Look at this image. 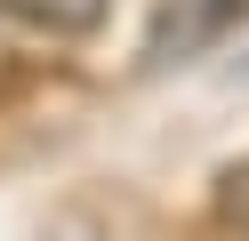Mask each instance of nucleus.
<instances>
[{
    "label": "nucleus",
    "mask_w": 249,
    "mask_h": 241,
    "mask_svg": "<svg viewBox=\"0 0 249 241\" xmlns=\"http://www.w3.org/2000/svg\"><path fill=\"white\" fill-rule=\"evenodd\" d=\"M49 241H105V233H97L89 217H56V225H49Z\"/></svg>",
    "instance_id": "obj_4"
},
{
    "label": "nucleus",
    "mask_w": 249,
    "mask_h": 241,
    "mask_svg": "<svg viewBox=\"0 0 249 241\" xmlns=\"http://www.w3.org/2000/svg\"><path fill=\"white\" fill-rule=\"evenodd\" d=\"M241 16H249V0H161L137 64H145V73H169V64H185V56H201V48H217Z\"/></svg>",
    "instance_id": "obj_1"
},
{
    "label": "nucleus",
    "mask_w": 249,
    "mask_h": 241,
    "mask_svg": "<svg viewBox=\"0 0 249 241\" xmlns=\"http://www.w3.org/2000/svg\"><path fill=\"white\" fill-rule=\"evenodd\" d=\"M241 73H249V56H241Z\"/></svg>",
    "instance_id": "obj_5"
},
{
    "label": "nucleus",
    "mask_w": 249,
    "mask_h": 241,
    "mask_svg": "<svg viewBox=\"0 0 249 241\" xmlns=\"http://www.w3.org/2000/svg\"><path fill=\"white\" fill-rule=\"evenodd\" d=\"M113 0H0V24H24V32H56V40H89L105 32Z\"/></svg>",
    "instance_id": "obj_2"
},
{
    "label": "nucleus",
    "mask_w": 249,
    "mask_h": 241,
    "mask_svg": "<svg viewBox=\"0 0 249 241\" xmlns=\"http://www.w3.org/2000/svg\"><path fill=\"white\" fill-rule=\"evenodd\" d=\"M209 217L225 225V233H241V241H249V153L217 169V185H209Z\"/></svg>",
    "instance_id": "obj_3"
}]
</instances>
